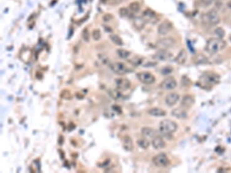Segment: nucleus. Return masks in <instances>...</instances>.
<instances>
[{
	"mask_svg": "<svg viewBox=\"0 0 231 173\" xmlns=\"http://www.w3.org/2000/svg\"><path fill=\"white\" fill-rule=\"evenodd\" d=\"M226 46V42L223 39L212 38L206 43V51L210 54H216L218 52L224 49Z\"/></svg>",
	"mask_w": 231,
	"mask_h": 173,
	"instance_id": "obj_1",
	"label": "nucleus"
},
{
	"mask_svg": "<svg viewBox=\"0 0 231 173\" xmlns=\"http://www.w3.org/2000/svg\"><path fill=\"white\" fill-rule=\"evenodd\" d=\"M220 77L218 73L212 71L204 73L199 79V84L201 86H203V88L206 89L207 87H211L216 86L219 84Z\"/></svg>",
	"mask_w": 231,
	"mask_h": 173,
	"instance_id": "obj_2",
	"label": "nucleus"
},
{
	"mask_svg": "<svg viewBox=\"0 0 231 173\" xmlns=\"http://www.w3.org/2000/svg\"><path fill=\"white\" fill-rule=\"evenodd\" d=\"M178 129V125L173 121L166 119L161 121L159 123V132L162 134L164 136L171 137V135L174 133Z\"/></svg>",
	"mask_w": 231,
	"mask_h": 173,
	"instance_id": "obj_3",
	"label": "nucleus"
},
{
	"mask_svg": "<svg viewBox=\"0 0 231 173\" xmlns=\"http://www.w3.org/2000/svg\"><path fill=\"white\" fill-rule=\"evenodd\" d=\"M203 23L210 26H216L220 22V18L216 10L211 9L201 17Z\"/></svg>",
	"mask_w": 231,
	"mask_h": 173,
	"instance_id": "obj_4",
	"label": "nucleus"
},
{
	"mask_svg": "<svg viewBox=\"0 0 231 173\" xmlns=\"http://www.w3.org/2000/svg\"><path fill=\"white\" fill-rule=\"evenodd\" d=\"M152 162L156 167H165L169 165L170 161L166 154L161 153L154 157L152 158Z\"/></svg>",
	"mask_w": 231,
	"mask_h": 173,
	"instance_id": "obj_5",
	"label": "nucleus"
},
{
	"mask_svg": "<svg viewBox=\"0 0 231 173\" xmlns=\"http://www.w3.org/2000/svg\"><path fill=\"white\" fill-rule=\"evenodd\" d=\"M137 77L140 82L147 85L152 84L156 81L155 76L152 73L147 72V71H143V72L138 73L137 74Z\"/></svg>",
	"mask_w": 231,
	"mask_h": 173,
	"instance_id": "obj_6",
	"label": "nucleus"
},
{
	"mask_svg": "<svg viewBox=\"0 0 231 173\" xmlns=\"http://www.w3.org/2000/svg\"><path fill=\"white\" fill-rule=\"evenodd\" d=\"M110 68L114 73L119 76H123L129 72V69L122 62H115L110 64Z\"/></svg>",
	"mask_w": 231,
	"mask_h": 173,
	"instance_id": "obj_7",
	"label": "nucleus"
},
{
	"mask_svg": "<svg viewBox=\"0 0 231 173\" xmlns=\"http://www.w3.org/2000/svg\"><path fill=\"white\" fill-rule=\"evenodd\" d=\"M176 41L173 38L168 37V38H164L160 39L156 43V46L159 48V49H164L167 50L173 48L175 46Z\"/></svg>",
	"mask_w": 231,
	"mask_h": 173,
	"instance_id": "obj_8",
	"label": "nucleus"
},
{
	"mask_svg": "<svg viewBox=\"0 0 231 173\" xmlns=\"http://www.w3.org/2000/svg\"><path fill=\"white\" fill-rule=\"evenodd\" d=\"M153 57L156 60L161 61V62H166V61L171 60L173 58V55H172L171 52L168 51L167 50L159 49L158 51L155 53Z\"/></svg>",
	"mask_w": 231,
	"mask_h": 173,
	"instance_id": "obj_9",
	"label": "nucleus"
},
{
	"mask_svg": "<svg viewBox=\"0 0 231 173\" xmlns=\"http://www.w3.org/2000/svg\"><path fill=\"white\" fill-rule=\"evenodd\" d=\"M177 86V82L173 77H169L161 82L160 88L165 90H171Z\"/></svg>",
	"mask_w": 231,
	"mask_h": 173,
	"instance_id": "obj_10",
	"label": "nucleus"
},
{
	"mask_svg": "<svg viewBox=\"0 0 231 173\" xmlns=\"http://www.w3.org/2000/svg\"><path fill=\"white\" fill-rule=\"evenodd\" d=\"M146 22H150L152 24H155L158 21L157 16L156 13L151 9H147L143 12L142 17Z\"/></svg>",
	"mask_w": 231,
	"mask_h": 173,
	"instance_id": "obj_11",
	"label": "nucleus"
},
{
	"mask_svg": "<svg viewBox=\"0 0 231 173\" xmlns=\"http://www.w3.org/2000/svg\"><path fill=\"white\" fill-rule=\"evenodd\" d=\"M172 28H173L172 23L169 20H165L159 25L157 31L160 35H166L170 32Z\"/></svg>",
	"mask_w": 231,
	"mask_h": 173,
	"instance_id": "obj_12",
	"label": "nucleus"
},
{
	"mask_svg": "<svg viewBox=\"0 0 231 173\" xmlns=\"http://www.w3.org/2000/svg\"><path fill=\"white\" fill-rule=\"evenodd\" d=\"M115 85L117 89L120 90V91H124L131 87V82L127 78H119L115 79Z\"/></svg>",
	"mask_w": 231,
	"mask_h": 173,
	"instance_id": "obj_13",
	"label": "nucleus"
},
{
	"mask_svg": "<svg viewBox=\"0 0 231 173\" xmlns=\"http://www.w3.org/2000/svg\"><path fill=\"white\" fill-rule=\"evenodd\" d=\"M195 99L192 95H184L181 101V106L184 109L191 108L194 105Z\"/></svg>",
	"mask_w": 231,
	"mask_h": 173,
	"instance_id": "obj_14",
	"label": "nucleus"
},
{
	"mask_svg": "<svg viewBox=\"0 0 231 173\" xmlns=\"http://www.w3.org/2000/svg\"><path fill=\"white\" fill-rule=\"evenodd\" d=\"M179 98H180L179 95L176 94V93L175 92L170 93V94H169L166 96L165 103L167 105L169 106V107H171V106H174L176 104L177 102L179 100Z\"/></svg>",
	"mask_w": 231,
	"mask_h": 173,
	"instance_id": "obj_15",
	"label": "nucleus"
},
{
	"mask_svg": "<svg viewBox=\"0 0 231 173\" xmlns=\"http://www.w3.org/2000/svg\"><path fill=\"white\" fill-rule=\"evenodd\" d=\"M141 132L143 138H147V140H152L156 135H157L156 130L150 127H143Z\"/></svg>",
	"mask_w": 231,
	"mask_h": 173,
	"instance_id": "obj_16",
	"label": "nucleus"
},
{
	"mask_svg": "<svg viewBox=\"0 0 231 173\" xmlns=\"http://www.w3.org/2000/svg\"><path fill=\"white\" fill-rule=\"evenodd\" d=\"M152 145L153 148L156 150H161L166 147L165 141L161 136L156 135V136L152 140Z\"/></svg>",
	"mask_w": 231,
	"mask_h": 173,
	"instance_id": "obj_17",
	"label": "nucleus"
},
{
	"mask_svg": "<svg viewBox=\"0 0 231 173\" xmlns=\"http://www.w3.org/2000/svg\"><path fill=\"white\" fill-rule=\"evenodd\" d=\"M172 116L179 119H186L188 118V113L184 108H175L171 112Z\"/></svg>",
	"mask_w": 231,
	"mask_h": 173,
	"instance_id": "obj_18",
	"label": "nucleus"
},
{
	"mask_svg": "<svg viewBox=\"0 0 231 173\" xmlns=\"http://www.w3.org/2000/svg\"><path fill=\"white\" fill-rule=\"evenodd\" d=\"M123 148L127 152H130L133 150L134 144L132 139L130 138L129 135H126L123 138Z\"/></svg>",
	"mask_w": 231,
	"mask_h": 173,
	"instance_id": "obj_19",
	"label": "nucleus"
},
{
	"mask_svg": "<svg viewBox=\"0 0 231 173\" xmlns=\"http://www.w3.org/2000/svg\"><path fill=\"white\" fill-rule=\"evenodd\" d=\"M186 59H187V53L185 49H181L176 56V58H175V62H176L178 64L183 65L186 62Z\"/></svg>",
	"mask_w": 231,
	"mask_h": 173,
	"instance_id": "obj_20",
	"label": "nucleus"
},
{
	"mask_svg": "<svg viewBox=\"0 0 231 173\" xmlns=\"http://www.w3.org/2000/svg\"><path fill=\"white\" fill-rule=\"evenodd\" d=\"M149 115L154 117H164L166 115V112L159 108H152L148 111Z\"/></svg>",
	"mask_w": 231,
	"mask_h": 173,
	"instance_id": "obj_21",
	"label": "nucleus"
},
{
	"mask_svg": "<svg viewBox=\"0 0 231 173\" xmlns=\"http://www.w3.org/2000/svg\"><path fill=\"white\" fill-rule=\"evenodd\" d=\"M145 20L142 17L135 18L134 20V26L138 29H142L145 25Z\"/></svg>",
	"mask_w": 231,
	"mask_h": 173,
	"instance_id": "obj_22",
	"label": "nucleus"
},
{
	"mask_svg": "<svg viewBox=\"0 0 231 173\" xmlns=\"http://www.w3.org/2000/svg\"><path fill=\"white\" fill-rule=\"evenodd\" d=\"M194 62L196 64H205L208 62V58L203 54H198L195 57Z\"/></svg>",
	"mask_w": 231,
	"mask_h": 173,
	"instance_id": "obj_23",
	"label": "nucleus"
},
{
	"mask_svg": "<svg viewBox=\"0 0 231 173\" xmlns=\"http://www.w3.org/2000/svg\"><path fill=\"white\" fill-rule=\"evenodd\" d=\"M117 54H118V57L122 58V59H126V58H128L131 53H130L129 51L125 50V49H119L117 50Z\"/></svg>",
	"mask_w": 231,
	"mask_h": 173,
	"instance_id": "obj_24",
	"label": "nucleus"
},
{
	"mask_svg": "<svg viewBox=\"0 0 231 173\" xmlns=\"http://www.w3.org/2000/svg\"><path fill=\"white\" fill-rule=\"evenodd\" d=\"M137 143L140 148L144 149V150H147L150 147V142H149V140H147V138H143L141 139H139L137 140Z\"/></svg>",
	"mask_w": 231,
	"mask_h": 173,
	"instance_id": "obj_25",
	"label": "nucleus"
},
{
	"mask_svg": "<svg viewBox=\"0 0 231 173\" xmlns=\"http://www.w3.org/2000/svg\"><path fill=\"white\" fill-rule=\"evenodd\" d=\"M110 38L111 39V41H112L114 44L118 45V46H123L124 44L123 39H122L118 35H117V34H111L110 36Z\"/></svg>",
	"mask_w": 231,
	"mask_h": 173,
	"instance_id": "obj_26",
	"label": "nucleus"
},
{
	"mask_svg": "<svg viewBox=\"0 0 231 173\" xmlns=\"http://www.w3.org/2000/svg\"><path fill=\"white\" fill-rule=\"evenodd\" d=\"M129 8L130 12H131L132 13H137L139 12L140 9H141V7H140V4L139 2H133L129 5Z\"/></svg>",
	"mask_w": 231,
	"mask_h": 173,
	"instance_id": "obj_27",
	"label": "nucleus"
},
{
	"mask_svg": "<svg viewBox=\"0 0 231 173\" xmlns=\"http://www.w3.org/2000/svg\"><path fill=\"white\" fill-rule=\"evenodd\" d=\"M119 15H120L121 17L125 18V17H129V16L131 15L132 12H130V10L127 9V8L123 7V8H121V9L119 10Z\"/></svg>",
	"mask_w": 231,
	"mask_h": 173,
	"instance_id": "obj_28",
	"label": "nucleus"
},
{
	"mask_svg": "<svg viewBox=\"0 0 231 173\" xmlns=\"http://www.w3.org/2000/svg\"><path fill=\"white\" fill-rule=\"evenodd\" d=\"M111 94V96L113 97V98L115 100H120L123 98V95H122L120 90H114L110 91Z\"/></svg>",
	"mask_w": 231,
	"mask_h": 173,
	"instance_id": "obj_29",
	"label": "nucleus"
},
{
	"mask_svg": "<svg viewBox=\"0 0 231 173\" xmlns=\"http://www.w3.org/2000/svg\"><path fill=\"white\" fill-rule=\"evenodd\" d=\"M215 34H216V35L218 36V38L223 39L225 36V32L223 28L218 27L216 29V30H215Z\"/></svg>",
	"mask_w": 231,
	"mask_h": 173,
	"instance_id": "obj_30",
	"label": "nucleus"
},
{
	"mask_svg": "<svg viewBox=\"0 0 231 173\" xmlns=\"http://www.w3.org/2000/svg\"><path fill=\"white\" fill-rule=\"evenodd\" d=\"M129 62L134 66H139L140 64H142V58L140 57H134L132 58V59L129 60Z\"/></svg>",
	"mask_w": 231,
	"mask_h": 173,
	"instance_id": "obj_31",
	"label": "nucleus"
},
{
	"mask_svg": "<svg viewBox=\"0 0 231 173\" xmlns=\"http://www.w3.org/2000/svg\"><path fill=\"white\" fill-rule=\"evenodd\" d=\"M92 38L95 40V41H99L100 39L101 38V32H100V29H95L92 31Z\"/></svg>",
	"mask_w": 231,
	"mask_h": 173,
	"instance_id": "obj_32",
	"label": "nucleus"
},
{
	"mask_svg": "<svg viewBox=\"0 0 231 173\" xmlns=\"http://www.w3.org/2000/svg\"><path fill=\"white\" fill-rule=\"evenodd\" d=\"M82 37H83V39H84L85 41H86V42L89 41L90 34H89V31L88 30H87V28L85 29L83 31V32H82Z\"/></svg>",
	"mask_w": 231,
	"mask_h": 173,
	"instance_id": "obj_33",
	"label": "nucleus"
},
{
	"mask_svg": "<svg viewBox=\"0 0 231 173\" xmlns=\"http://www.w3.org/2000/svg\"><path fill=\"white\" fill-rule=\"evenodd\" d=\"M60 96H61L63 98H65V99H70L71 95V94L70 92L68 91V90H63V91L62 92V94H60Z\"/></svg>",
	"mask_w": 231,
	"mask_h": 173,
	"instance_id": "obj_34",
	"label": "nucleus"
},
{
	"mask_svg": "<svg viewBox=\"0 0 231 173\" xmlns=\"http://www.w3.org/2000/svg\"><path fill=\"white\" fill-rule=\"evenodd\" d=\"M123 0H106V2L110 5H118L120 4Z\"/></svg>",
	"mask_w": 231,
	"mask_h": 173,
	"instance_id": "obj_35",
	"label": "nucleus"
},
{
	"mask_svg": "<svg viewBox=\"0 0 231 173\" xmlns=\"http://www.w3.org/2000/svg\"><path fill=\"white\" fill-rule=\"evenodd\" d=\"M171 71H172V68L165 67V68H162V70H161V73H162V75H167V74L171 73Z\"/></svg>",
	"mask_w": 231,
	"mask_h": 173,
	"instance_id": "obj_36",
	"label": "nucleus"
},
{
	"mask_svg": "<svg viewBox=\"0 0 231 173\" xmlns=\"http://www.w3.org/2000/svg\"><path fill=\"white\" fill-rule=\"evenodd\" d=\"M213 1H214V0H201V2H203V4L206 5V6L211 4L212 3H213Z\"/></svg>",
	"mask_w": 231,
	"mask_h": 173,
	"instance_id": "obj_37",
	"label": "nucleus"
},
{
	"mask_svg": "<svg viewBox=\"0 0 231 173\" xmlns=\"http://www.w3.org/2000/svg\"><path fill=\"white\" fill-rule=\"evenodd\" d=\"M63 141H64V140H63V137L62 136V135H60V136L59 137V140H58V144L60 145H63Z\"/></svg>",
	"mask_w": 231,
	"mask_h": 173,
	"instance_id": "obj_38",
	"label": "nucleus"
},
{
	"mask_svg": "<svg viewBox=\"0 0 231 173\" xmlns=\"http://www.w3.org/2000/svg\"><path fill=\"white\" fill-rule=\"evenodd\" d=\"M216 1L218 2H221L223 1V0H216Z\"/></svg>",
	"mask_w": 231,
	"mask_h": 173,
	"instance_id": "obj_39",
	"label": "nucleus"
}]
</instances>
